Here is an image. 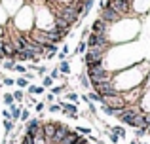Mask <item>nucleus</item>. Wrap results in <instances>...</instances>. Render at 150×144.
Listing matches in <instances>:
<instances>
[{
    "label": "nucleus",
    "mask_w": 150,
    "mask_h": 144,
    "mask_svg": "<svg viewBox=\"0 0 150 144\" xmlns=\"http://www.w3.org/2000/svg\"><path fill=\"white\" fill-rule=\"evenodd\" d=\"M86 76L89 78V84H101V81H110L114 78V74L105 67V63H95L86 67Z\"/></svg>",
    "instance_id": "1"
},
{
    "label": "nucleus",
    "mask_w": 150,
    "mask_h": 144,
    "mask_svg": "<svg viewBox=\"0 0 150 144\" xmlns=\"http://www.w3.org/2000/svg\"><path fill=\"white\" fill-rule=\"evenodd\" d=\"M106 51H108L106 48H88L84 53V65L89 67V65H95V63H105Z\"/></svg>",
    "instance_id": "2"
},
{
    "label": "nucleus",
    "mask_w": 150,
    "mask_h": 144,
    "mask_svg": "<svg viewBox=\"0 0 150 144\" xmlns=\"http://www.w3.org/2000/svg\"><path fill=\"white\" fill-rule=\"evenodd\" d=\"M91 89L99 97H108V95H118V93H120L116 89V85L112 84V80H110V81H101V84H93Z\"/></svg>",
    "instance_id": "3"
},
{
    "label": "nucleus",
    "mask_w": 150,
    "mask_h": 144,
    "mask_svg": "<svg viewBox=\"0 0 150 144\" xmlns=\"http://www.w3.org/2000/svg\"><path fill=\"white\" fill-rule=\"evenodd\" d=\"M101 104H106V106L114 108L116 112L127 106V103H125V99H124V95H122V93H118V95H108V97H103V99H101Z\"/></svg>",
    "instance_id": "4"
},
{
    "label": "nucleus",
    "mask_w": 150,
    "mask_h": 144,
    "mask_svg": "<svg viewBox=\"0 0 150 144\" xmlns=\"http://www.w3.org/2000/svg\"><path fill=\"white\" fill-rule=\"evenodd\" d=\"M99 17H101L105 23H108V25H114V23L124 21V17H122V15L118 13L114 8H110V6H105L103 10H99Z\"/></svg>",
    "instance_id": "5"
},
{
    "label": "nucleus",
    "mask_w": 150,
    "mask_h": 144,
    "mask_svg": "<svg viewBox=\"0 0 150 144\" xmlns=\"http://www.w3.org/2000/svg\"><path fill=\"white\" fill-rule=\"evenodd\" d=\"M40 127H42L40 118H29V119L25 122V135L36 138V133L40 131Z\"/></svg>",
    "instance_id": "6"
},
{
    "label": "nucleus",
    "mask_w": 150,
    "mask_h": 144,
    "mask_svg": "<svg viewBox=\"0 0 150 144\" xmlns=\"http://www.w3.org/2000/svg\"><path fill=\"white\" fill-rule=\"evenodd\" d=\"M59 104H61V112L65 116H69V118H72V119L78 118V104H74V103H63V100H59Z\"/></svg>",
    "instance_id": "7"
},
{
    "label": "nucleus",
    "mask_w": 150,
    "mask_h": 144,
    "mask_svg": "<svg viewBox=\"0 0 150 144\" xmlns=\"http://www.w3.org/2000/svg\"><path fill=\"white\" fill-rule=\"evenodd\" d=\"M108 29H110L108 23H105L101 17H97L95 21L91 23V29H89V32H95V34H108Z\"/></svg>",
    "instance_id": "8"
},
{
    "label": "nucleus",
    "mask_w": 150,
    "mask_h": 144,
    "mask_svg": "<svg viewBox=\"0 0 150 144\" xmlns=\"http://www.w3.org/2000/svg\"><path fill=\"white\" fill-rule=\"evenodd\" d=\"M105 127L110 131V133L118 135L120 138H125V135H127V133H125V127H122V125H116V127H108V125H105Z\"/></svg>",
    "instance_id": "9"
},
{
    "label": "nucleus",
    "mask_w": 150,
    "mask_h": 144,
    "mask_svg": "<svg viewBox=\"0 0 150 144\" xmlns=\"http://www.w3.org/2000/svg\"><path fill=\"white\" fill-rule=\"evenodd\" d=\"M57 68H59V72L63 74V76H69L70 74V65H69V61H59V65H57Z\"/></svg>",
    "instance_id": "10"
},
{
    "label": "nucleus",
    "mask_w": 150,
    "mask_h": 144,
    "mask_svg": "<svg viewBox=\"0 0 150 144\" xmlns=\"http://www.w3.org/2000/svg\"><path fill=\"white\" fill-rule=\"evenodd\" d=\"M46 87H42V85H33L29 84V87H27V91H29V95H42L44 93Z\"/></svg>",
    "instance_id": "11"
},
{
    "label": "nucleus",
    "mask_w": 150,
    "mask_h": 144,
    "mask_svg": "<svg viewBox=\"0 0 150 144\" xmlns=\"http://www.w3.org/2000/svg\"><path fill=\"white\" fill-rule=\"evenodd\" d=\"M15 85H17V89H27L29 87V80L25 76H19V78H15Z\"/></svg>",
    "instance_id": "12"
},
{
    "label": "nucleus",
    "mask_w": 150,
    "mask_h": 144,
    "mask_svg": "<svg viewBox=\"0 0 150 144\" xmlns=\"http://www.w3.org/2000/svg\"><path fill=\"white\" fill-rule=\"evenodd\" d=\"M11 95H13V100H15L17 104H21L23 99H25V93H23V89H17V91H13Z\"/></svg>",
    "instance_id": "13"
},
{
    "label": "nucleus",
    "mask_w": 150,
    "mask_h": 144,
    "mask_svg": "<svg viewBox=\"0 0 150 144\" xmlns=\"http://www.w3.org/2000/svg\"><path fill=\"white\" fill-rule=\"evenodd\" d=\"M65 97H67V103H74V104H78V100H80L78 93H74V91H69Z\"/></svg>",
    "instance_id": "14"
},
{
    "label": "nucleus",
    "mask_w": 150,
    "mask_h": 144,
    "mask_svg": "<svg viewBox=\"0 0 150 144\" xmlns=\"http://www.w3.org/2000/svg\"><path fill=\"white\" fill-rule=\"evenodd\" d=\"M13 127H15V122H11V119H4V129H6V135H8V137L11 135Z\"/></svg>",
    "instance_id": "15"
},
{
    "label": "nucleus",
    "mask_w": 150,
    "mask_h": 144,
    "mask_svg": "<svg viewBox=\"0 0 150 144\" xmlns=\"http://www.w3.org/2000/svg\"><path fill=\"white\" fill-rule=\"evenodd\" d=\"M80 85H82L84 89H88V91H89V87H91V84H89V78L86 76V72L80 74Z\"/></svg>",
    "instance_id": "16"
},
{
    "label": "nucleus",
    "mask_w": 150,
    "mask_h": 144,
    "mask_svg": "<svg viewBox=\"0 0 150 144\" xmlns=\"http://www.w3.org/2000/svg\"><path fill=\"white\" fill-rule=\"evenodd\" d=\"M15 63H17V61L4 59V61H2V67H4V70H11V72H13V67H15Z\"/></svg>",
    "instance_id": "17"
},
{
    "label": "nucleus",
    "mask_w": 150,
    "mask_h": 144,
    "mask_svg": "<svg viewBox=\"0 0 150 144\" xmlns=\"http://www.w3.org/2000/svg\"><path fill=\"white\" fill-rule=\"evenodd\" d=\"M86 97H88V100H91V103H101V99H103V97H99L95 91H88Z\"/></svg>",
    "instance_id": "18"
},
{
    "label": "nucleus",
    "mask_w": 150,
    "mask_h": 144,
    "mask_svg": "<svg viewBox=\"0 0 150 144\" xmlns=\"http://www.w3.org/2000/svg\"><path fill=\"white\" fill-rule=\"evenodd\" d=\"M2 100H4V104H6V106H10V104H13L15 100H13V95H11V93H4L2 95Z\"/></svg>",
    "instance_id": "19"
},
{
    "label": "nucleus",
    "mask_w": 150,
    "mask_h": 144,
    "mask_svg": "<svg viewBox=\"0 0 150 144\" xmlns=\"http://www.w3.org/2000/svg\"><path fill=\"white\" fill-rule=\"evenodd\" d=\"M53 78L50 76H42V87H53Z\"/></svg>",
    "instance_id": "20"
},
{
    "label": "nucleus",
    "mask_w": 150,
    "mask_h": 144,
    "mask_svg": "<svg viewBox=\"0 0 150 144\" xmlns=\"http://www.w3.org/2000/svg\"><path fill=\"white\" fill-rule=\"evenodd\" d=\"M101 112L105 116H114V114H116V110H114V108H110V106H106V104H101Z\"/></svg>",
    "instance_id": "21"
},
{
    "label": "nucleus",
    "mask_w": 150,
    "mask_h": 144,
    "mask_svg": "<svg viewBox=\"0 0 150 144\" xmlns=\"http://www.w3.org/2000/svg\"><path fill=\"white\" fill-rule=\"evenodd\" d=\"M13 72H17V74H27V67L25 65H21V63H15V67H13Z\"/></svg>",
    "instance_id": "22"
},
{
    "label": "nucleus",
    "mask_w": 150,
    "mask_h": 144,
    "mask_svg": "<svg viewBox=\"0 0 150 144\" xmlns=\"http://www.w3.org/2000/svg\"><path fill=\"white\" fill-rule=\"evenodd\" d=\"M86 49H88V44H86V40H82L80 44H78V48H76V51H74V53H80V55H84Z\"/></svg>",
    "instance_id": "23"
},
{
    "label": "nucleus",
    "mask_w": 150,
    "mask_h": 144,
    "mask_svg": "<svg viewBox=\"0 0 150 144\" xmlns=\"http://www.w3.org/2000/svg\"><path fill=\"white\" fill-rule=\"evenodd\" d=\"M76 133H80V135H89L91 137V127H76Z\"/></svg>",
    "instance_id": "24"
},
{
    "label": "nucleus",
    "mask_w": 150,
    "mask_h": 144,
    "mask_svg": "<svg viewBox=\"0 0 150 144\" xmlns=\"http://www.w3.org/2000/svg\"><path fill=\"white\" fill-rule=\"evenodd\" d=\"M29 118H30V112L27 110V108H21V116H19V122H27Z\"/></svg>",
    "instance_id": "25"
},
{
    "label": "nucleus",
    "mask_w": 150,
    "mask_h": 144,
    "mask_svg": "<svg viewBox=\"0 0 150 144\" xmlns=\"http://www.w3.org/2000/svg\"><path fill=\"white\" fill-rule=\"evenodd\" d=\"M48 110L53 112V114H57V112H61V104H59V103H51L48 106Z\"/></svg>",
    "instance_id": "26"
},
{
    "label": "nucleus",
    "mask_w": 150,
    "mask_h": 144,
    "mask_svg": "<svg viewBox=\"0 0 150 144\" xmlns=\"http://www.w3.org/2000/svg\"><path fill=\"white\" fill-rule=\"evenodd\" d=\"M146 135V127H137L135 129V138H141Z\"/></svg>",
    "instance_id": "27"
},
{
    "label": "nucleus",
    "mask_w": 150,
    "mask_h": 144,
    "mask_svg": "<svg viewBox=\"0 0 150 144\" xmlns=\"http://www.w3.org/2000/svg\"><path fill=\"white\" fill-rule=\"evenodd\" d=\"M63 91H65V85H53V87H51V93H53V95H61Z\"/></svg>",
    "instance_id": "28"
},
{
    "label": "nucleus",
    "mask_w": 150,
    "mask_h": 144,
    "mask_svg": "<svg viewBox=\"0 0 150 144\" xmlns=\"http://www.w3.org/2000/svg\"><path fill=\"white\" fill-rule=\"evenodd\" d=\"M34 72H36L38 76H46V72H48V68H46V67H40V65H36V68H34Z\"/></svg>",
    "instance_id": "29"
},
{
    "label": "nucleus",
    "mask_w": 150,
    "mask_h": 144,
    "mask_svg": "<svg viewBox=\"0 0 150 144\" xmlns=\"http://www.w3.org/2000/svg\"><path fill=\"white\" fill-rule=\"evenodd\" d=\"M61 76H63V74L59 72V68H57V67H55L53 70L50 72V78H53V80H59V78H61Z\"/></svg>",
    "instance_id": "30"
},
{
    "label": "nucleus",
    "mask_w": 150,
    "mask_h": 144,
    "mask_svg": "<svg viewBox=\"0 0 150 144\" xmlns=\"http://www.w3.org/2000/svg\"><path fill=\"white\" fill-rule=\"evenodd\" d=\"M2 84L8 85V87H13V85H15V80H13V78H2Z\"/></svg>",
    "instance_id": "31"
},
{
    "label": "nucleus",
    "mask_w": 150,
    "mask_h": 144,
    "mask_svg": "<svg viewBox=\"0 0 150 144\" xmlns=\"http://www.w3.org/2000/svg\"><path fill=\"white\" fill-rule=\"evenodd\" d=\"M106 131H108V129H106ZM108 138H110V142H112V144H118V142H120V137H118V135H114V133H110V131H108Z\"/></svg>",
    "instance_id": "32"
},
{
    "label": "nucleus",
    "mask_w": 150,
    "mask_h": 144,
    "mask_svg": "<svg viewBox=\"0 0 150 144\" xmlns=\"http://www.w3.org/2000/svg\"><path fill=\"white\" fill-rule=\"evenodd\" d=\"M72 144H89V140H88L86 137H82V135H80V137H78V138H76V140H74Z\"/></svg>",
    "instance_id": "33"
},
{
    "label": "nucleus",
    "mask_w": 150,
    "mask_h": 144,
    "mask_svg": "<svg viewBox=\"0 0 150 144\" xmlns=\"http://www.w3.org/2000/svg\"><path fill=\"white\" fill-rule=\"evenodd\" d=\"M46 103H55V95H53V93H48V95H46Z\"/></svg>",
    "instance_id": "34"
},
{
    "label": "nucleus",
    "mask_w": 150,
    "mask_h": 144,
    "mask_svg": "<svg viewBox=\"0 0 150 144\" xmlns=\"http://www.w3.org/2000/svg\"><path fill=\"white\" fill-rule=\"evenodd\" d=\"M57 59H59V61H65V59H67V53H63V51H57Z\"/></svg>",
    "instance_id": "35"
},
{
    "label": "nucleus",
    "mask_w": 150,
    "mask_h": 144,
    "mask_svg": "<svg viewBox=\"0 0 150 144\" xmlns=\"http://www.w3.org/2000/svg\"><path fill=\"white\" fill-rule=\"evenodd\" d=\"M44 106H46L44 103H36V106H34V108H36V112H42V110H44Z\"/></svg>",
    "instance_id": "36"
},
{
    "label": "nucleus",
    "mask_w": 150,
    "mask_h": 144,
    "mask_svg": "<svg viewBox=\"0 0 150 144\" xmlns=\"http://www.w3.org/2000/svg\"><path fill=\"white\" fill-rule=\"evenodd\" d=\"M2 116H4V119H11V114H10V110H4V112H2Z\"/></svg>",
    "instance_id": "37"
},
{
    "label": "nucleus",
    "mask_w": 150,
    "mask_h": 144,
    "mask_svg": "<svg viewBox=\"0 0 150 144\" xmlns=\"http://www.w3.org/2000/svg\"><path fill=\"white\" fill-rule=\"evenodd\" d=\"M61 51H63V53H67V55H69V53H70V49H69V46H63V49H61Z\"/></svg>",
    "instance_id": "38"
},
{
    "label": "nucleus",
    "mask_w": 150,
    "mask_h": 144,
    "mask_svg": "<svg viewBox=\"0 0 150 144\" xmlns=\"http://www.w3.org/2000/svg\"><path fill=\"white\" fill-rule=\"evenodd\" d=\"M2 49H4V38H0V55H2Z\"/></svg>",
    "instance_id": "39"
},
{
    "label": "nucleus",
    "mask_w": 150,
    "mask_h": 144,
    "mask_svg": "<svg viewBox=\"0 0 150 144\" xmlns=\"http://www.w3.org/2000/svg\"><path fill=\"white\" fill-rule=\"evenodd\" d=\"M4 34H6V30H4L2 27H0V38H4Z\"/></svg>",
    "instance_id": "40"
},
{
    "label": "nucleus",
    "mask_w": 150,
    "mask_h": 144,
    "mask_svg": "<svg viewBox=\"0 0 150 144\" xmlns=\"http://www.w3.org/2000/svg\"><path fill=\"white\" fill-rule=\"evenodd\" d=\"M2 61H4V57H2V55H0V65H2Z\"/></svg>",
    "instance_id": "41"
},
{
    "label": "nucleus",
    "mask_w": 150,
    "mask_h": 144,
    "mask_svg": "<svg viewBox=\"0 0 150 144\" xmlns=\"http://www.w3.org/2000/svg\"><path fill=\"white\" fill-rule=\"evenodd\" d=\"M146 135H150V127H148V129H146Z\"/></svg>",
    "instance_id": "42"
},
{
    "label": "nucleus",
    "mask_w": 150,
    "mask_h": 144,
    "mask_svg": "<svg viewBox=\"0 0 150 144\" xmlns=\"http://www.w3.org/2000/svg\"><path fill=\"white\" fill-rule=\"evenodd\" d=\"M129 144H137V142H135V140H133V142H129Z\"/></svg>",
    "instance_id": "43"
}]
</instances>
